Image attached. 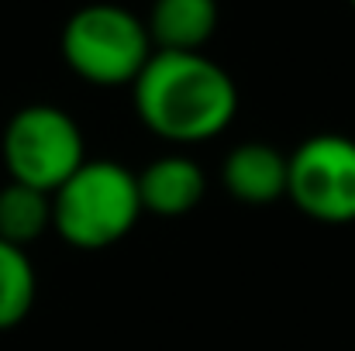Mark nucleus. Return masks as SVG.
Here are the masks:
<instances>
[{
    "label": "nucleus",
    "mask_w": 355,
    "mask_h": 351,
    "mask_svg": "<svg viewBox=\"0 0 355 351\" xmlns=\"http://www.w3.org/2000/svg\"><path fill=\"white\" fill-rule=\"evenodd\" d=\"M131 87L141 124L180 145L221 134L238 111L235 80L204 52L155 48Z\"/></svg>",
    "instance_id": "obj_1"
},
{
    "label": "nucleus",
    "mask_w": 355,
    "mask_h": 351,
    "mask_svg": "<svg viewBox=\"0 0 355 351\" xmlns=\"http://www.w3.org/2000/svg\"><path fill=\"white\" fill-rule=\"evenodd\" d=\"M141 217L138 179L111 159H87L52 193V228L73 248L118 244Z\"/></svg>",
    "instance_id": "obj_2"
},
{
    "label": "nucleus",
    "mask_w": 355,
    "mask_h": 351,
    "mask_svg": "<svg viewBox=\"0 0 355 351\" xmlns=\"http://www.w3.org/2000/svg\"><path fill=\"white\" fill-rule=\"evenodd\" d=\"M352 7H355V0H352Z\"/></svg>",
    "instance_id": "obj_11"
},
{
    "label": "nucleus",
    "mask_w": 355,
    "mask_h": 351,
    "mask_svg": "<svg viewBox=\"0 0 355 351\" xmlns=\"http://www.w3.org/2000/svg\"><path fill=\"white\" fill-rule=\"evenodd\" d=\"M152 52L145 21L118 3H87L62 28L66 66L94 87L135 83Z\"/></svg>",
    "instance_id": "obj_3"
},
{
    "label": "nucleus",
    "mask_w": 355,
    "mask_h": 351,
    "mask_svg": "<svg viewBox=\"0 0 355 351\" xmlns=\"http://www.w3.org/2000/svg\"><path fill=\"white\" fill-rule=\"evenodd\" d=\"M35 265L24 248L0 237V331L17 327L35 303Z\"/></svg>",
    "instance_id": "obj_10"
},
{
    "label": "nucleus",
    "mask_w": 355,
    "mask_h": 351,
    "mask_svg": "<svg viewBox=\"0 0 355 351\" xmlns=\"http://www.w3.org/2000/svg\"><path fill=\"white\" fill-rule=\"evenodd\" d=\"M52 224V197L24 183H7L0 190V237L24 248L42 237Z\"/></svg>",
    "instance_id": "obj_9"
},
{
    "label": "nucleus",
    "mask_w": 355,
    "mask_h": 351,
    "mask_svg": "<svg viewBox=\"0 0 355 351\" xmlns=\"http://www.w3.org/2000/svg\"><path fill=\"white\" fill-rule=\"evenodd\" d=\"M225 186L241 204H272L286 197V155L262 141L238 145L225 162Z\"/></svg>",
    "instance_id": "obj_8"
},
{
    "label": "nucleus",
    "mask_w": 355,
    "mask_h": 351,
    "mask_svg": "<svg viewBox=\"0 0 355 351\" xmlns=\"http://www.w3.org/2000/svg\"><path fill=\"white\" fill-rule=\"evenodd\" d=\"M135 179H138L141 210H152L159 217H183V214H190L200 204L204 190H207V179H204L200 165L190 162L187 155L155 159Z\"/></svg>",
    "instance_id": "obj_6"
},
{
    "label": "nucleus",
    "mask_w": 355,
    "mask_h": 351,
    "mask_svg": "<svg viewBox=\"0 0 355 351\" xmlns=\"http://www.w3.org/2000/svg\"><path fill=\"white\" fill-rule=\"evenodd\" d=\"M83 162V131L62 107H21L3 127V165L10 172V183H24L52 197Z\"/></svg>",
    "instance_id": "obj_4"
},
{
    "label": "nucleus",
    "mask_w": 355,
    "mask_h": 351,
    "mask_svg": "<svg viewBox=\"0 0 355 351\" xmlns=\"http://www.w3.org/2000/svg\"><path fill=\"white\" fill-rule=\"evenodd\" d=\"M145 28L159 52H200L218 31V0H152Z\"/></svg>",
    "instance_id": "obj_7"
},
{
    "label": "nucleus",
    "mask_w": 355,
    "mask_h": 351,
    "mask_svg": "<svg viewBox=\"0 0 355 351\" xmlns=\"http://www.w3.org/2000/svg\"><path fill=\"white\" fill-rule=\"evenodd\" d=\"M286 197L311 221H355V141L345 134H314L286 159Z\"/></svg>",
    "instance_id": "obj_5"
}]
</instances>
